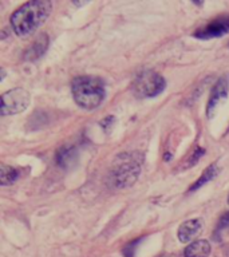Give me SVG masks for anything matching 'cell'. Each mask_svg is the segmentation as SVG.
Returning a JSON list of instances; mask_svg holds the SVG:
<instances>
[{
    "label": "cell",
    "mask_w": 229,
    "mask_h": 257,
    "mask_svg": "<svg viewBox=\"0 0 229 257\" xmlns=\"http://www.w3.org/2000/svg\"><path fill=\"white\" fill-rule=\"evenodd\" d=\"M48 46V38L46 34H42L39 38L32 43V46L26 51V59L27 60H35L43 55Z\"/></svg>",
    "instance_id": "cell-9"
},
{
    "label": "cell",
    "mask_w": 229,
    "mask_h": 257,
    "mask_svg": "<svg viewBox=\"0 0 229 257\" xmlns=\"http://www.w3.org/2000/svg\"><path fill=\"white\" fill-rule=\"evenodd\" d=\"M165 79L154 71H144L133 82V94L138 98H153L164 91Z\"/></svg>",
    "instance_id": "cell-3"
},
{
    "label": "cell",
    "mask_w": 229,
    "mask_h": 257,
    "mask_svg": "<svg viewBox=\"0 0 229 257\" xmlns=\"http://www.w3.org/2000/svg\"><path fill=\"white\" fill-rule=\"evenodd\" d=\"M185 257H208L210 254V244L206 240L193 241L185 249Z\"/></svg>",
    "instance_id": "cell-8"
},
{
    "label": "cell",
    "mask_w": 229,
    "mask_h": 257,
    "mask_svg": "<svg viewBox=\"0 0 229 257\" xmlns=\"http://www.w3.org/2000/svg\"><path fill=\"white\" fill-rule=\"evenodd\" d=\"M226 34H229V16L210 22L206 27L194 32V36L200 39H210V38H217V36L226 35Z\"/></svg>",
    "instance_id": "cell-6"
},
{
    "label": "cell",
    "mask_w": 229,
    "mask_h": 257,
    "mask_svg": "<svg viewBox=\"0 0 229 257\" xmlns=\"http://www.w3.org/2000/svg\"><path fill=\"white\" fill-rule=\"evenodd\" d=\"M202 228V220L201 218H193L182 222L178 228V240L181 242H188L198 234Z\"/></svg>",
    "instance_id": "cell-7"
},
{
    "label": "cell",
    "mask_w": 229,
    "mask_h": 257,
    "mask_svg": "<svg viewBox=\"0 0 229 257\" xmlns=\"http://www.w3.org/2000/svg\"><path fill=\"white\" fill-rule=\"evenodd\" d=\"M31 100L30 92L22 87L12 88L2 95V115H14L24 111Z\"/></svg>",
    "instance_id": "cell-4"
},
{
    "label": "cell",
    "mask_w": 229,
    "mask_h": 257,
    "mask_svg": "<svg viewBox=\"0 0 229 257\" xmlns=\"http://www.w3.org/2000/svg\"><path fill=\"white\" fill-rule=\"evenodd\" d=\"M228 204H229V198H228Z\"/></svg>",
    "instance_id": "cell-13"
},
{
    "label": "cell",
    "mask_w": 229,
    "mask_h": 257,
    "mask_svg": "<svg viewBox=\"0 0 229 257\" xmlns=\"http://www.w3.org/2000/svg\"><path fill=\"white\" fill-rule=\"evenodd\" d=\"M75 103L84 110H94L104 98L103 82L96 76H76L71 83Z\"/></svg>",
    "instance_id": "cell-2"
},
{
    "label": "cell",
    "mask_w": 229,
    "mask_h": 257,
    "mask_svg": "<svg viewBox=\"0 0 229 257\" xmlns=\"http://www.w3.org/2000/svg\"><path fill=\"white\" fill-rule=\"evenodd\" d=\"M52 10L48 0H32L18 8L11 16V27L18 36L31 35L46 22Z\"/></svg>",
    "instance_id": "cell-1"
},
{
    "label": "cell",
    "mask_w": 229,
    "mask_h": 257,
    "mask_svg": "<svg viewBox=\"0 0 229 257\" xmlns=\"http://www.w3.org/2000/svg\"><path fill=\"white\" fill-rule=\"evenodd\" d=\"M18 178V170L6 164L0 165V182L2 185H11Z\"/></svg>",
    "instance_id": "cell-11"
},
{
    "label": "cell",
    "mask_w": 229,
    "mask_h": 257,
    "mask_svg": "<svg viewBox=\"0 0 229 257\" xmlns=\"http://www.w3.org/2000/svg\"><path fill=\"white\" fill-rule=\"evenodd\" d=\"M229 90V80L226 76H222L221 79H218L214 87L212 90V94L209 96L208 106H206V115L208 118H212L213 114H214V110L217 108V106L222 102V100L226 99V95H228Z\"/></svg>",
    "instance_id": "cell-5"
},
{
    "label": "cell",
    "mask_w": 229,
    "mask_h": 257,
    "mask_svg": "<svg viewBox=\"0 0 229 257\" xmlns=\"http://www.w3.org/2000/svg\"><path fill=\"white\" fill-rule=\"evenodd\" d=\"M218 172H220V169H218L217 165H210L209 168L205 169V172L202 173L200 178L194 182V185L190 186L189 192H194V190H197V189H200L201 186H204L205 184H208L209 181H212L213 178L218 174Z\"/></svg>",
    "instance_id": "cell-10"
},
{
    "label": "cell",
    "mask_w": 229,
    "mask_h": 257,
    "mask_svg": "<svg viewBox=\"0 0 229 257\" xmlns=\"http://www.w3.org/2000/svg\"><path fill=\"white\" fill-rule=\"evenodd\" d=\"M226 236H229V213H226V214L221 217L216 230L213 233V238L217 241H221Z\"/></svg>",
    "instance_id": "cell-12"
}]
</instances>
